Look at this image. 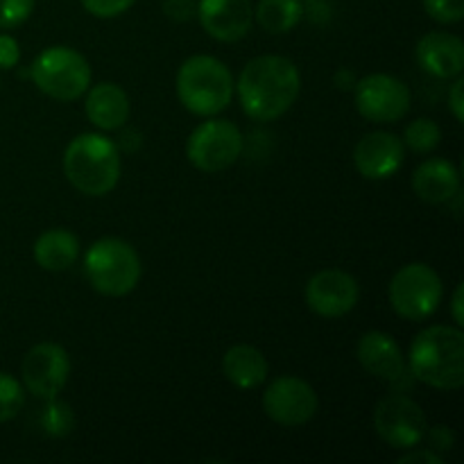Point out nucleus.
Masks as SVG:
<instances>
[{
  "mask_svg": "<svg viewBox=\"0 0 464 464\" xmlns=\"http://www.w3.org/2000/svg\"><path fill=\"white\" fill-rule=\"evenodd\" d=\"M236 86L243 111L252 121L272 122L297 102L302 77L290 59L263 54L247 62Z\"/></svg>",
  "mask_w": 464,
  "mask_h": 464,
  "instance_id": "1",
  "label": "nucleus"
},
{
  "mask_svg": "<svg viewBox=\"0 0 464 464\" xmlns=\"http://www.w3.org/2000/svg\"><path fill=\"white\" fill-rule=\"evenodd\" d=\"M408 370L412 379L435 390L464 385V334L460 326H429L411 344Z\"/></svg>",
  "mask_w": 464,
  "mask_h": 464,
  "instance_id": "2",
  "label": "nucleus"
},
{
  "mask_svg": "<svg viewBox=\"0 0 464 464\" xmlns=\"http://www.w3.org/2000/svg\"><path fill=\"white\" fill-rule=\"evenodd\" d=\"M63 175L72 188L91 198H102L121 179V152L102 134H80L63 152Z\"/></svg>",
  "mask_w": 464,
  "mask_h": 464,
  "instance_id": "3",
  "label": "nucleus"
},
{
  "mask_svg": "<svg viewBox=\"0 0 464 464\" xmlns=\"http://www.w3.org/2000/svg\"><path fill=\"white\" fill-rule=\"evenodd\" d=\"M177 95L195 116H216L229 107L234 95V77L220 59L195 54L179 66Z\"/></svg>",
  "mask_w": 464,
  "mask_h": 464,
  "instance_id": "4",
  "label": "nucleus"
},
{
  "mask_svg": "<svg viewBox=\"0 0 464 464\" xmlns=\"http://www.w3.org/2000/svg\"><path fill=\"white\" fill-rule=\"evenodd\" d=\"M84 275L95 293L104 297H122L139 285L143 267L130 243L121 238H102L86 249Z\"/></svg>",
  "mask_w": 464,
  "mask_h": 464,
  "instance_id": "5",
  "label": "nucleus"
},
{
  "mask_svg": "<svg viewBox=\"0 0 464 464\" xmlns=\"http://www.w3.org/2000/svg\"><path fill=\"white\" fill-rule=\"evenodd\" d=\"M30 77L41 93L59 102L80 100L91 86V66L84 54L66 45H53L32 62Z\"/></svg>",
  "mask_w": 464,
  "mask_h": 464,
  "instance_id": "6",
  "label": "nucleus"
},
{
  "mask_svg": "<svg viewBox=\"0 0 464 464\" xmlns=\"http://www.w3.org/2000/svg\"><path fill=\"white\" fill-rule=\"evenodd\" d=\"M390 304L403 320L424 322L442 302V279L426 263L403 266L390 281Z\"/></svg>",
  "mask_w": 464,
  "mask_h": 464,
  "instance_id": "7",
  "label": "nucleus"
},
{
  "mask_svg": "<svg viewBox=\"0 0 464 464\" xmlns=\"http://www.w3.org/2000/svg\"><path fill=\"white\" fill-rule=\"evenodd\" d=\"M374 429L388 447L411 451L426 440L429 421L420 403L412 401L408 394L394 392L376 403Z\"/></svg>",
  "mask_w": 464,
  "mask_h": 464,
  "instance_id": "8",
  "label": "nucleus"
},
{
  "mask_svg": "<svg viewBox=\"0 0 464 464\" xmlns=\"http://www.w3.org/2000/svg\"><path fill=\"white\" fill-rule=\"evenodd\" d=\"M243 154V134L229 121H207L195 127L186 143V157L198 170L220 172Z\"/></svg>",
  "mask_w": 464,
  "mask_h": 464,
  "instance_id": "9",
  "label": "nucleus"
},
{
  "mask_svg": "<svg viewBox=\"0 0 464 464\" xmlns=\"http://www.w3.org/2000/svg\"><path fill=\"white\" fill-rule=\"evenodd\" d=\"M317 392L299 376H279L263 392V411L275 424L297 429L317 415Z\"/></svg>",
  "mask_w": 464,
  "mask_h": 464,
  "instance_id": "10",
  "label": "nucleus"
},
{
  "mask_svg": "<svg viewBox=\"0 0 464 464\" xmlns=\"http://www.w3.org/2000/svg\"><path fill=\"white\" fill-rule=\"evenodd\" d=\"M356 109L372 122H397L411 111V91L399 77L374 72L356 82L353 89Z\"/></svg>",
  "mask_w": 464,
  "mask_h": 464,
  "instance_id": "11",
  "label": "nucleus"
},
{
  "mask_svg": "<svg viewBox=\"0 0 464 464\" xmlns=\"http://www.w3.org/2000/svg\"><path fill=\"white\" fill-rule=\"evenodd\" d=\"M71 376V358L66 349L54 343L34 344L21 365L23 388L36 399L59 397Z\"/></svg>",
  "mask_w": 464,
  "mask_h": 464,
  "instance_id": "12",
  "label": "nucleus"
},
{
  "mask_svg": "<svg viewBox=\"0 0 464 464\" xmlns=\"http://www.w3.org/2000/svg\"><path fill=\"white\" fill-rule=\"evenodd\" d=\"M361 288L349 272L322 270L306 284V304L320 317H343L356 308Z\"/></svg>",
  "mask_w": 464,
  "mask_h": 464,
  "instance_id": "13",
  "label": "nucleus"
},
{
  "mask_svg": "<svg viewBox=\"0 0 464 464\" xmlns=\"http://www.w3.org/2000/svg\"><path fill=\"white\" fill-rule=\"evenodd\" d=\"M356 358L365 372L376 379L392 383L397 388H408L411 383V370L406 365L401 349L394 343L392 335L383 331H367L356 344Z\"/></svg>",
  "mask_w": 464,
  "mask_h": 464,
  "instance_id": "14",
  "label": "nucleus"
},
{
  "mask_svg": "<svg viewBox=\"0 0 464 464\" xmlns=\"http://www.w3.org/2000/svg\"><path fill=\"white\" fill-rule=\"evenodd\" d=\"M406 157V145L390 131L365 134L353 148V163L365 179L381 181L397 175Z\"/></svg>",
  "mask_w": 464,
  "mask_h": 464,
  "instance_id": "15",
  "label": "nucleus"
},
{
  "mask_svg": "<svg viewBox=\"0 0 464 464\" xmlns=\"http://www.w3.org/2000/svg\"><path fill=\"white\" fill-rule=\"evenodd\" d=\"M198 18L213 39L238 41L252 30L254 9L249 0H199Z\"/></svg>",
  "mask_w": 464,
  "mask_h": 464,
  "instance_id": "16",
  "label": "nucleus"
},
{
  "mask_svg": "<svg viewBox=\"0 0 464 464\" xmlns=\"http://www.w3.org/2000/svg\"><path fill=\"white\" fill-rule=\"evenodd\" d=\"M417 62L429 75L453 80L464 71L462 41L449 32H429L417 44Z\"/></svg>",
  "mask_w": 464,
  "mask_h": 464,
  "instance_id": "17",
  "label": "nucleus"
},
{
  "mask_svg": "<svg viewBox=\"0 0 464 464\" xmlns=\"http://www.w3.org/2000/svg\"><path fill=\"white\" fill-rule=\"evenodd\" d=\"M417 198L429 204H449L460 193V172L447 159H429L412 177Z\"/></svg>",
  "mask_w": 464,
  "mask_h": 464,
  "instance_id": "18",
  "label": "nucleus"
},
{
  "mask_svg": "<svg viewBox=\"0 0 464 464\" xmlns=\"http://www.w3.org/2000/svg\"><path fill=\"white\" fill-rule=\"evenodd\" d=\"M86 118L93 122L98 130L113 131L121 130L130 118V98L125 91L113 82H102L95 84L93 89L86 93Z\"/></svg>",
  "mask_w": 464,
  "mask_h": 464,
  "instance_id": "19",
  "label": "nucleus"
},
{
  "mask_svg": "<svg viewBox=\"0 0 464 464\" xmlns=\"http://www.w3.org/2000/svg\"><path fill=\"white\" fill-rule=\"evenodd\" d=\"M267 372L270 367L266 356L252 344H236L222 356V374L238 390L261 388L267 379Z\"/></svg>",
  "mask_w": 464,
  "mask_h": 464,
  "instance_id": "20",
  "label": "nucleus"
},
{
  "mask_svg": "<svg viewBox=\"0 0 464 464\" xmlns=\"http://www.w3.org/2000/svg\"><path fill=\"white\" fill-rule=\"evenodd\" d=\"M80 258V240L68 229H48L36 238L34 261L41 270L66 272Z\"/></svg>",
  "mask_w": 464,
  "mask_h": 464,
  "instance_id": "21",
  "label": "nucleus"
},
{
  "mask_svg": "<svg viewBox=\"0 0 464 464\" xmlns=\"http://www.w3.org/2000/svg\"><path fill=\"white\" fill-rule=\"evenodd\" d=\"M304 16L302 0H258L254 21L270 34H285L295 30Z\"/></svg>",
  "mask_w": 464,
  "mask_h": 464,
  "instance_id": "22",
  "label": "nucleus"
},
{
  "mask_svg": "<svg viewBox=\"0 0 464 464\" xmlns=\"http://www.w3.org/2000/svg\"><path fill=\"white\" fill-rule=\"evenodd\" d=\"M39 424L45 435L50 438H63L75 429V415H72L71 406L63 401L54 399H45V406L41 408Z\"/></svg>",
  "mask_w": 464,
  "mask_h": 464,
  "instance_id": "23",
  "label": "nucleus"
},
{
  "mask_svg": "<svg viewBox=\"0 0 464 464\" xmlns=\"http://www.w3.org/2000/svg\"><path fill=\"white\" fill-rule=\"evenodd\" d=\"M440 139H442V131H440V125L430 118H417L403 131V145H408L415 152H433L440 145Z\"/></svg>",
  "mask_w": 464,
  "mask_h": 464,
  "instance_id": "24",
  "label": "nucleus"
},
{
  "mask_svg": "<svg viewBox=\"0 0 464 464\" xmlns=\"http://www.w3.org/2000/svg\"><path fill=\"white\" fill-rule=\"evenodd\" d=\"M25 406V388L14 376L0 372V424L14 420Z\"/></svg>",
  "mask_w": 464,
  "mask_h": 464,
  "instance_id": "25",
  "label": "nucleus"
},
{
  "mask_svg": "<svg viewBox=\"0 0 464 464\" xmlns=\"http://www.w3.org/2000/svg\"><path fill=\"white\" fill-rule=\"evenodd\" d=\"M36 0H0V30L21 25L34 12Z\"/></svg>",
  "mask_w": 464,
  "mask_h": 464,
  "instance_id": "26",
  "label": "nucleus"
},
{
  "mask_svg": "<svg viewBox=\"0 0 464 464\" xmlns=\"http://www.w3.org/2000/svg\"><path fill=\"white\" fill-rule=\"evenodd\" d=\"M424 9L438 23H458L464 18V0H424Z\"/></svg>",
  "mask_w": 464,
  "mask_h": 464,
  "instance_id": "27",
  "label": "nucleus"
},
{
  "mask_svg": "<svg viewBox=\"0 0 464 464\" xmlns=\"http://www.w3.org/2000/svg\"><path fill=\"white\" fill-rule=\"evenodd\" d=\"M82 7L95 18H116L125 14L136 0H80Z\"/></svg>",
  "mask_w": 464,
  "mask_h": 464,
  "instance_id": "28",
  "label": "nucleus"
},
{
  "mask_svg": "<svg viewBox=\"0 0 464 464\" xmlns=\"http://www.w3.org/2000/svg\"><path fill=\"white\" fill-rule=\"evenodd\" d=\"M163 12L170 21L186 23L198 14V3L195 0H163Z\"/></svg>",
  "mask_w": 464,
  "mask_h": 464,
  "instance_id": "29",
  "label": "nucleus"
},
{
  "mask_svg": "<svg viewBox=\"0 0 464 464\" xmlns=\"http://www.w3.org/2000/svg\"><path fill=\"white\" fill-rule=\"evenodd\" d=\"M426 438H429V449H433L435 453H447L451 451L453 444H456V435H453V430L449 429V426H433V429L426 430Z\"/></svg>",
  "mask_w": 464,
  "mask_h": 464,
  "instance_id": "30",
  "label": "nucleus"
},
{
  "mask_svg": "<svg viewBox=\"0 0 464 464\" xmlns=\"http://www.w3.org/2000/svg\"><path fill=\"white\" fill-rule=\"evenodd\" d=\"M21 59V48L18 41L9 34H0V71H9Z\"/></svg>",
  "mask_w": 464,
  "mask_h": 464,
  "instance_id": "31",
  "label": "nucleus"
},
{
  "mask_svg": "<svg viewBox=\"0 0 464 464\" xmlns=\"http://www.w3.org/2000/svg\"><path fill=\"white\" fill-rule=\"evenodd\" d=\"M464 80L462 75L456 77L451 91H449V107H451L453 116H456L458 122H464Z\"/></svg>",
  "mask_w": 464,
  "mask_h": 464,
  "instance_id": "32",
  "label": "nucleus"
},
{
  "mask_svg": "<svg viewBox=\"0 0 464 464\" xmlns=\"http://www.w3.org/2000/svg\"><path fill=\"white\" fill-rule=\"evenodd\" d=\"M444 458L440 453H435L433 449H424V451H412L399 460V464H442Z\"/></svg>",
  "mask_w": 464,
  "mask_h": 464,
  "instance_id": "33",
  "label": "nucleus"
},
{
  "mask_svg": "<svg viewBox=\"0 0 464 464\" xmlns=\"http://www.w3.org/2000/svg\"><path fill=\"white\" fill-rule=\"evenodd\" d=\"M462 295H464V288H462V284L458 285L456 288V293H453V297H451V315H453V320H456V326H460L462 329V324H464V313H462Z\"/></svg>",
  "mask_w": 464,
  "mask_h": 464,
  "instance_id": "34",
  "label": "nucleus"
}]
</instances>
